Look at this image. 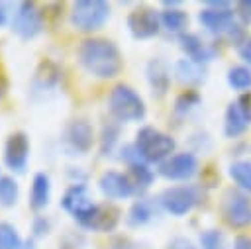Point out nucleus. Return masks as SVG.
Instances as JSON below:
<instances>
[{
    "label": "nucleus",
    "instance_id": "nucleus-1",
    "mask_svg": "<svg viewBox=\"0 0 251 249\" xmlns=\"http://www.w3.org/2000/svg\"><path fill=\"white\" fill-rule=\"evenodd\" d=\"M78 61L96 78H114L122 71L120 49L110 39H84L78 47Z\"/></svg>",
    "mask_w": 251,
    "mask_h": 249
},
{
    "label": "nucleus",
    "instance_id": "nucleus-2",
    "mask_svg": "<svg viewBox=\"0 0 251 249\" xmlns=\"http://www.w3.org/2000/svg\"><path fill=\"white\" fill-rule=\"evenodd\" d=\"M175 139L151 125L141 127L135 135V151L145 163H163L175 151Z\"/></svg>",
    "mask_w": 251,
    "mask_h": 249
},
{
    "label": "nucleus",
    "instance_id": "nucleus-3",
    "mask_svg": "<svg viewBox=\"0 0 251 249\" xmlns=\"http://www.w3.org/2000/svg\"><path fill=\"white\" fill-rule=\"evenodd\" d=\"M108 108L120 122H137L145 116L143 98L127 84H116L108 96Z\"/></svg>",
    "mask_w": 251,
    "mask_h": 249
},
{
    "label": "nucleus",
    "instance_id": "nucleus-4",
    "mask_svg": "<svg viewBox=\"0 0 251 249\" xmlns=\"http://www.w3.org/2000/svg\"><path fill=\"white\" fill-rule=\"evenodd\" d=\"M110 16V6L102 0H80L73 4L71 24L80 31H92L104 25Z\"/></svg>",
    "mask_w": 251,
    "mask_h": 249
},
{
    "label": "nucleus",
    "instance_id": "nucleus-5",
    "mask_svg": "<svg viewBox=\"0 0 251 249\" xmlns=\"http://www.w3.org/2000/svg\"><path fill=\"white\" fill-rule=\"evenodd\" d=\"M10 25L12 31L22 39H31L43 29V12L33 2H22L18 4Z\"/></svg>",
    "mask_w": 251,
    "mask_h": 249
},
{
    "label": "nucleus",
    "instance_id": "nucleus-6",
    "mask_svg": "<svg viewBox=\"0 0 251 249\" xmlns=\"http://www.w3.org/2000/svg\"><path fill=\"white\" fill-rule=\"evenodd\" d=\"M159 200H161L163 208L167 212H171L173 216H184L198 202V188H194V186H173V188H167L161 194Z\"/></svg>",
    "mask_w": 251,
    "mask_h": 249
},
{
    "label": "nucleus",
    "instance_id": "nucleus-7",
    "mask_svg": "<svg viewBox=\"0 0 251 249\" xmlns=\"http://www.w3.org/2000/svg\"><path fill=\"white\" fill-rule=\"evenodd\" d=\"M61 206L82 225L90 214L94 212L96 204L88 198V192H86V186L84 184H71L69 190L65 192L63 200H61Z\"/></svg>",
    "mask_w": 251,
    "mask_h": 249
},
{
    "label": "nucleus",
    "instance_id": "nucleus-8",
    "mask_svg": "<svg viewBox=\"0 0 251 249\" xmlns=\"http://www.w3.org/2000/svg\"><path fill=\"white\" fill-rule=\"evenodd\" d=\"M251 124V94H243L239 100L231 102L226 110V135L237 137Z\"/></svg>",
    "mask_w": 251,
    "mask_h": 249
},
{
    "label": "nucleus",
    "instance_id": "nucleus-9",
    "mask_svg": "<svg viewBox=\"0 0 251 249\" xmlns=\"http://www.w3.org/2000/svg\"><path fill=\"white\" fill-rule=\"evenodd\" d=\"M29 157V139L24 131H14L4 145V163L14 173H24Z\"/></svg>",
    "mask_w": 251,
    "mask_h": 249
},
{
    "label": "nucleus",
    "instance_id": "nucleus-10",
    "mask_svg": "<svg viewBox=\"0 0 251 249\" xmlns=\"http://www.w3.org/2000/svg\"><path fill=\"white\" fill-rule=\"evenodd\" d=\"M198 20L206 29L222 33L233 27V10L227 2H208V8L198 14Z\"/></svg>",
    "mask_w": 251,
    "mask_h": 249
},
{
    "label": "nucleus",
    "instance_id": "nucleus-11",
    "mask_svg": "<svg viewBox=\"0 0 251 249\" xmlns=\"http://www.w3.org/2000/svg\"><path fill=\"white\" fill-rule=\"evenodd\" d=\"M159 25H161V16L155 10L145 8V6L135 8L127 16V27L135 39L153 37L159 31Z\"/></svg>",
    "mask_w": 251,
    "mask_h": 249
},
{
    "label": "nucleus",
    "instance_id": "nucleus-12",
    "mask_svg": "<svg viewBox=\"0 0 251 249\" xmlns=\"http://www.w3.org/2000/svg\"><path fill=\"white\" fill-rule=\"evenodd\" d=\"M198 171V161L192 153H176L159 165L161 176L169 180H186Z\"/></svg>",
    "mask_w": 251,
    "mask_h": 249
},
{
    "label": "nucleus",
    "instance_id": "nucleus-13",
    "mask_svg": "<svg viewBox=\"0 0 251 249\" xmlns=\"http://www.w3.org/2000/svg\"><path fill=\"white\" fill-rule=\"evenodd\" d=\"M224 216L229 225L245 227L251 224V198L239 192H229L224 202Z\"/></svg>",
    "mask_w": 251,
    "mask_h": 249
},
{
    "label": "nucleus",
    "instance_id": "nucleus-14",
    "mask_svg": "<svg viewBox=\"0 0 251 249\" xmlns=\"http://www.w3.org/2000/svg\"><path fill=\"white\" fill-rule=\"evenodd\" d=\"M94 141L92 125L86 120H73L65 129V143L73 153L84 155L90 151Z\"/></svg>",
    "mask_w": 251,
    "mask_h": 249
},
{
    "label": "nucleus",
    "instance_id": "nucleus-15",
    "mask_svg": "<svg viewBox=\"0 0 251 249\" xmlns=\"http://www.w3.org/2000/svg\"><path fill=\"white\" fill-rule=\"evenodd\" d=\"M98 186L102 190L104 196L112 198V200H122V198H127L133 194L135 186L131 182L129 176L118 173V171H106L100 180H98Z\"/></svg>",
    "mask_w": 251,
    "mask_h": 249
},
{
    "label": "nucleus",
    "instance_id": "nucleus-16",
    "mask_svg": "<svg viewBox=\"0 0 251 249\" xmlns=\"http://www.w3.org/2000/svg\"><path fill=\"white\" fill-rule=\"evenodd\" d=\"M120 222V210L112 204H96L90 218L82 224L84 229L92 231H112Z\"/></svg>",
    "mask_w": 251,
    "mask_h": 249
},
{
    "label": "nucleus",
    "instance_id": "nucleus-17",
    "mask_svg": "<svg viewBox=\"0 0 251 249\" xmlns=\"http://www.w3.org/2000/svg\"><path fill=\"white\" fill-rule=\"evenodd\" d=\"M180 47H182V51L188 55V59L194 61V63H198V65L210 61L212 55H214L212 49H210L198 35H194V33H182V35H180Z\"/></svg>",
    "mask_w": 251,
    "mask_h": 249
},
{
    "label": "nucleus",
    "instance_id": "nucleus-18",
    "mask_svg": "<svg viewBox=\"0 0 251 249\" xmlns=\"http://www.w3.org/2000/svg\"><path fill=\"white\" fill-rule=\"evenodd\" d=\"M51 198V180L45 173H37L31 182V194H29V206L31 210L39 212L49 204Z\"/></svg>",
    "mask_w": 251,
    "mask_h": 249
},
{
    "label": "nucleus",
    "instance_id": "nucleus-19",
    "mask_svg": "<svg viewBox=\"0 0 251 249\" xmlns=\"http://www.w3.org/2000/svg\"><path fill=\"white\" fill-rule=\"evenodd\" d=\"M147 78H149V84H151L153 92L163 96L169 90V84H171V75H169L167 63H163L161 59L149 61V65H147Z\"/></svg>",
    "mask_w": 251,
    "mask_h": 249
},
{
    "label": "nucleus",
    "instance_id": "nucleus-20",
    "mask_svg": "<svg viewBox=\"0 0 251 249\" xmlns=\"http://www.w3.org/2000/svg\"><path fill=\"white\" fill-rule=\"evenodd\" d=\"M175 75L180 82H186V84H196L204 78V71L198 63L190 61V59H180L176 65H175Z\"/></svg>",
    "mask_w": 251,
    "mask_h": 249
},
{
    "label": "nucleus",
    "instance_id": "nucleus-21",
    "mask_svg": "<svg viewBox=\"0 0 251 249\" xmlns=\"http://www.w3.org/2000/svg\"><path fill=\"white\" fill-rule=\"evenodd\" d=\"M161 24L165 25L167 31L180 33L186 27V24H188V16L182 10H178V8H169V10L161 12Z\"/></svg>",
    "mask_w": 251,
    "mask_h": 249
},
{
    "label": "nucleus",
    "instance_id": "nucleus-22",
    "mask_svg": "<svg viewBox=\"0 0 251 249\" xmlns=\"http://www.w3.org/2000/svg\"><path fill=\"white\" fill-rule=\"evenodd\" d=\"M59 69H57V65L55 63H51V61H43L41 65H39V69L35 71V84L39 86V88H53L57 82H59Z\"/></svg>",
    "mask_w": 251,
    "mask_h": 249
},
{
    "label": "nucleus",
    "instance_id": "nucleus-23",
    "mask_svg": "<svg viewBox=\"0 0 251 249\" xmlns=\"http://www.w3.org/2000/svg\"><path fill=\"white\" fill-rule=\"evenodd\" d=\"M229 176L233 178V182L251 192V161H235L229 165Z\"/></svg>",
    "mask_w": 251,
    "mask_h": 249
},
{
    "label": "nucleus",
    "instance_id": "nucleus-24",
    "mask_svg": "<svg viewBox=\"0 0 251 249\" xmlns=\"http://www.w3.org/2000/svg\"><path fill=\"white\" fill-rule=\"evenodd\" d=\"M25 243L22 241L18 229L8 224V222H0V249H24Z\"/></svg>",
    "mask_w": 251,
    "mask_h": 249
},
{
    "label": "nucleus",
    "instance_id": "nucleus-25",
    "mask_svg": "<svg viewBox=\"0 0 251 249\" xmlns=\"http://www.w3.org/2000/svg\"><path fill=\"white\" fill-rule=\"evenodd\" d=\"M18 182L12 176H0V206L12 208L18 202Z\"/></svg>",
    "mask_w": 251,
    "mask_h": 249
},
{
    "label": "nucleus",
    "instance_id": "nucleus-26",
    "mask_svg": "<svg viewBox=\"0 0 251 249\" xmlns=\"http://www.w3.org/2000/svg\"><path fill=\"white\" fill-rule=\"evenodd\" d=\"M151 218H153V210H151V204L145 202V200L135 202V204L129 208V214H127V222H129L131 225H143V224H147Z\"/></svg>",
    "mask_w": 251,
    "mask_h": 249
},
{
    "label": "nucleus",
    "instance_id": "nucleus-27",
    "mask_svg": "<svg viewBox=\"0 0 251 249\" xmlns=\"http://www.w3.org/2000/svg\"><path fill=\"white\" fill-rule=\"evenodd\" d=\"M227 82L235 90H245L251 86V71L247 67H233L227 73Z\"/></svg>",
    "mask_w": 251,
    "mask_h": 249
},
{
    "label": "nucleus",
    "instance_id": "nucleus-28",
    "mask_svg": "<svg viewBox=\"0 0 251 249\" xmlns=\"http://www.w3.org/2000/svg\"><path fill=\"white\" fill-rule=\"evenodd\" d=\"M129 173H131V182H133V186L135 184H139V186H143V188H147L151 182H153V173L147 169V165L145 163H141V161H135V163H131L129 165Z\"/></svg>",
    "mask_w": 251,
    "mask_h": 249
},
{
    "label": "nucleus",
    "instance_id": "nucleus-29",
    "mask_svg": "<svg viewBox=\"0 0 251 249\" xmlns=\"http://www.w3.org/2000/svg\"><path fill=\"white\" fill-rule=\"evenodd\" d=\"M222 233L216 229H208L200 235V243L204 249H222Z\"/></svg>",
    "mask_w": 251,
    "mask_h": 249
},
{
    "label": "nucleus",
    "instance_id": "nucleus-30",
    "mask_svg": "<svg viewBox=\"0 0 251 249\" xmlns=\"http://www.w3.org/2000/svg\"><path fill=\"white\" fill-rule=\"evenodd\" d=\"M116 139H118V127L116 125H106L104 131H102V139H100V149H102L104 155L112 149V145L116 143Z\"/></svg>",
    "mask_w": 251,
    "mask_h": 249
},
{
    "label": "nucleus",
    "instance_id": "nucleus-31",
    "mask_svg": "<svg viewBox=\"0 0 251 249\" xmlns=\"http://www.w3.org/2000/svg\"><path fill=\"white\" fill-rule=\"evenodd\" d=\"M198 94L194 92V90H186L184 94H180L178 96V100H176V110L178 112H184V110H188V108H192L194 104H198Z\"/></svg>",
    "mask_w": 251,
    "mask_h": 249
},
{
    "label": "nucleus",
    "instance_id": "nucleus-32",
    "mask_svg": "<svg viewBox=\"0 0 251 249\" xmlns=\"http://www.w3.org/2000/svg\"><path fill=\"white\" fill-rule=\"evenodd\" d=\"M49 229H51V222H49L45 216H35V218H33L31 231H33L35 237H43V235H47Z\"/></svg>",
    "mask_w": 251,
    "mask_h": 249
},
{
    "label": "nucleus",
    "instance_id": "nucleus-33",
    "mask_svg": "<svg viewBox=\"0 0 251 249\" xmlns=\"http://www.w3.org/2000/svg\"><path fill=\"white\" fill-rule=\"evenodd\" d=\"M235 14L243 24H251V0H241L235 4Z\"/></svg>",
    "mask_w": 251,
    "mask_h": 249
},
{
    "label": "nucleus",
    "instance_id": "nucleus-34",
    "mask_svg": "<svg viewBox=\"0 0 251 249\" xmlns=\"http://www.w3.org/2000/svg\"><path fill=\"white\" fill-rule=\"evenodd\" d=\"M12 12H10V4L8 2H0V27L12 24Z\"/></svg>",
    "mask_w": 251,
    "mask_h": 249
},
{
    "label": "nucleus",
    "instance_id": "nucleus-35",
    "mask_svg": "<svg viewBox=\"0 0 251 249\" xmlns=\"http://www.w3.org/2000/svg\"><path fill=\"white\" fill-rule=\"evenodd\" d=\"M169 249H196L188 239L184 237H175L171 243H169Z\"/></svg>",
    "mask_w": 251,
    "mask_h": 249
},
{
    "label": "nucleus",
    "instance_id": "nucleus-36",
    "mask_svg": "<svg viewBox=\"0 0 251 249\" xmlns=\"http://www.w3.org/2000/svg\"><path fill=\"white\" fill-rule=\"evenodd\" d=\"M239 55H241V59H245V61L251 63V37H247V39L239 45Z\"/></svg>",
    "mask_w": 251,
    "mask_h": 249
},
{
    "label": "nucleus",
    "instance_id": "nucleus-37",
    "mask_svg": "<svg viewBox=\"0 0 251 249\" xmlns=\"http://www.w3.org/2000/svg\"><path fill=\"white\" fill-rule=\"evenodd\" d=\"M6 90H8V76H6V71L0 63V98L6 96Z\"/></svg>",
    "mask_w": 251,
    "mask_h": 249
},
{
    "label": "nucleus",
    "instance_id": "nucleus-38",
    "mask_svg": "<svg viewBox=\"0 0 251 249\" xmlns=\"http://www.w3.org/2000/svg\"><path fill=\"white\" fill-rule=\"evenodd\" d=\"M59 249H76V241H73V237L67 235V237L59 243Z\"/></svg>",
    "mask_w": 251,
    "mask_h": 249
}]
</instances>
